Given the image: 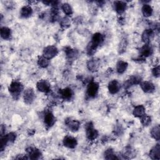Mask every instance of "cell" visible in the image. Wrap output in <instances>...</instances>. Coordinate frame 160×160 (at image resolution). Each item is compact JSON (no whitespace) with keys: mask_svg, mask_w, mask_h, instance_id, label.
I'll use <instances>...</instances> for the list:
<instances>
[{"mask_svg":"<svg viewBox=\"0 0 160 160\" xmlns=\"http://www.w3.org/2000/svg\"><path fill=\"white\" fill-rule=\"evenodd\" d=\"M104 41V37L103 35L99 32L95 33L91 39V41L88 44L87 46V53L89 55L93 54L96 50L97 49L98 47L100 46Z\"/></svg>","mask_w":160,"mask_h":160,"instance_id":"cell-1","label":"cell"},{"mask_svg":"<svg viewBox=\"0 0 160 160\" xmlns=\"http://www.w3.org/2000/svg\"><path fill=\"white\" fill-rule=\"evenodd\" d=\"M23 90L22 84L18 81H13L9 86V91L14 99H18Z\"/></svg>","mask_w":160,"mask_h":160,"instance_id":"cell-2","label":"cell"},{"mask_svg":"<svg viewBox=\"0 0 160 160\" xmlns=\"http://www.w3.org/2000/svg\"><path fill=\"white\" fill-rule=\"evenodd\" d=\"M16 138V134L14 132H9L6 135L1 136V151H2L6 146L9 142H13Z\"/></svg>","mask_w":160,"mask_h":160,"instance_id":"cell-3","label":"cell"},{"mask_svg":"<svg viewBox=\"0 0 160 160\" xmlns=\"http://www.w3.org/2000/svg\"><path fill=\"white\" fill-rule=\"evenodd\" d=\"M85 127L87 138L91 141L96 139L98 136V132L96 129L94 128L92 124L89 122L86 124Z\"/></svg>","mask_w":160,"mask_h":160,"instance_id":"cell-4","label":"cell"},{"mask_svg":"<svg viewBox=\"0 0 160 160\" xmlns=\"http://www.w3.org/2000/svg\"><path fill=\"white\" fill-rule=\"evenodd\" d=\"M58 53L57 48L54 46H48L46 47L42 52V56L48 59H51L55 57Z\"/></svg>","mask_w":160,"mask_h":160,"instance_id":"cell-5","label":"cell"},{"mask_svg":"<svg viewBox=\"0 0 160 160\" xmlns=\"http://www.w3.org/2000/svg\"><path fill=\"white\" fill-rule=\"evenodd\" d=\"M99 90V84L96 82H91L88 85L86 89V94L89 98H94L95 97Z\"/></svg>","mask_w":160,"mask_h":160,"instance_id":"cell-6","label":"cell"},{"mask_svg":"<svg viewBox=\"0 0 160 160\" xmlns=\"http://www.w3.org/2000/svg\"><path fill=\"white\" fill-rule=\"evenodd\" d=\"M26 152L28 153V156L29 159H39L41 158L42 154L41 151L36 148L29 147L26 149Z\"/></svg>","mask_w":160,"mask_h":160,"instance_id":"cell-7","label":"cell"},{"mask_svg":"<svg viewBox=\"0 0 160 160\" xmlns=\"http://www.w3.org/2000/svg\"><path fill=\"white\" fill-rule=\"evenodd\" d=\"M64 122L66 124V125L67 126V127L71 131L73 132L77 131L79 127H80V123L78 121L75 120V119H72L70 118H66L64 121Z\"/></svg>","mask_w":160,"mask_h":160,"instance_id":"cell-8","label":"cell"},{"mask_svg":"<svg viewBox=\"0 0 160 160\" xmlns=\"http://www.w3.org/2000/svg\"><path fill=\"white\" fill-rule=\"evenodd\" d=\"M62 143L65 147L69 149H73L76 148L78 144L76 139L71 136H66L63 139Z\"/></svg>","mask_w":160,"mask_h":160,"instance_id":"cell-9","label":"cell"},{"mask_svg":"<svg viewBox=\"0 0 160 160\" xmlns=\"http://www.w3.org/2000/svg\"><path fill=\"white\" fill-rule=\"evenodd\" d=\"M24 101L26 104H31L34 100L35 98V93L34 91L31 89H27L24 92Z\"/></svg>","mask_w":160,"mask_h":160,"instance_id":"cell-10","label":"cell"},{"mask_svg":"<svg viewBox=\"0 0 160 160\" xmlns=\"http://www.w3.org/2000/svg\"><path fill=\"white\" fill-rule=\"evenodd\" d=\"M100 66V61L98 58H92L87 62V67L91 71L95 72L98 70Z\"/></svg>","mask_w":160,"mask_h":160,"instance_id":"cell-11","label":"cell"},{"mask_svg":"<svg viewBox=\"0 0 160 160\" xmlns=\"http://www.w3.org/2000/svg\"><path fill=\"white\" fill-rule=\"evenodd\" d=\"M142 90L146 93H152L155 91V86L154 84L150 81H142L140 84Z\"/></svg>","mask_w":160,"mask_h":160,"instance_id":"cell-12","label":"cell"},{"mask_svg":"<svg viewBox=\"0 0 160 160\" xmlns=\"http://www.w3.org/2000/svg\"><path fill=\"white\" fill-rule=\"evenodd\" d=\"M120 88V84L117 80H112L108 84V90L111 94H115L118 93Z\"/></svg>","mask_w":160,"mask_h":160,"instance_id":"cell-13","label":"cell"},{"mask_svg":"<svg viewBox=\"0 0 160 160\" xmlns=\"http://www.w3.org/2000/svg\"><path fill=\"white\" fill-rule=\"evenodd\" d=\"M55 118L51 112H47L44 116V122L46 126L50 128L52 126L55 122Z\"/></svg>","mask_w":160,"mask_h":160,"instance_id":"cell-14","label":"cell"},{"mask_svg":"<svg viewBox=\"0 0 160 160\" xmlns=\"http://www.w3.org/2000/svg\"><path fill=\"white\" fill-rule=\"evenodd\" d=\"M37 89L42 92H48L50 91V84L45 80H41L38 82Z\"/></svg>","mask_w":160,"mask_h":160,"instance_id":"cell-15","label":"cell"},{"mask_svg":"<svg viewBox=\"0 0 160 160\" xmlns=\"http://www.w3.org/2000/svg\"><path fill=\"white\" fill-rule=\"evenodd\" d=\"M149 157L152 159H160V146L159 144H157L150 150L149 153Z\"/></svg>","mask_w":160,"mask_h":160,"instance_id":"cell-16","label":"cell"},{"mask_svg":"<svg viewBox=\"0 0 160 160\" xmlns=\"http://www.w3.org/2000/svg\"><path fill=\"white\" fill-rule=\"evenodd\" d=\"M154 31L151 29H148L144 30L142 34V40L145 44H149L151 39L153 37Z\"/></svg>","mask_w":160,"mask_h":160,"instance_id":"cell-17","label":"cell"},{"mask_svg":"<svg viewBox=\"0 0 160 160\" xmlns=\"http://www.w3.org/2000/svg\"><path fill=\"white\" fill-rule=\"evenodd\" d=\"M61 96L64 100H70L73 97V91L70 88H66L59 92Z\"/></svg>","mask_w":160,"mask_h":160,"instance_id":"cell-18","label":"cell"},{"mask_svg":"<svg viewBox=\"0 0 160 160\" xmlns=\"http://www.w3.org/2000/svg\"><path fill=\"white\" fill-rule=\"evenodd\" d=\"M153 52L152 48L149 44H145L139 50L141 56L144 57H148L152 54Z\"/></svg>","mask_w":160,"mask_h":160,"instance_id":"cell-19","label":"cell"},{"mask_svg":"<svg viewBox=\"0 0 160 160\" xmlns=\"http://www.w3.org/2000/svg\"><path fill=\"white\" fill-rule=\"evenodd\" d=\"M115 11L119 14L123 13L126 9V3L121 1H115L114 2Z\"/></svg>","mask_w":160,"mask_h":160,"instance_id":"cell-20","label":"cell"},{"mask_svg":"<svg viewBox=\"0 0 160 160\" xmlns=\"http://www.w3.org/2000/svg\"><path fill=\"white\" fill-rule=\"evenodd\" d=\"M141 82V78L137 76H133L129 78L124 84V88H128L129 87L134 85L139 84Z\"/></svg>","mask_w":160,"mask_h":160,"instance_id":"cell-21","label":"cell"},{"mask_svg":"<svg viewBox=\"0 0 160 160\" xmlns=\"http://www.w3.org/2000/svg\"><path fill=\"white\" fill-rule=\"evenodd\" d=\"M32 14V9L29 6H24L20 10V15L23 18H28Z\"/></svg>","mask_w":160,"mask_h":160,"instance_id":"cell-22","label":"cell"},{"mask_svg":"<svg viewBox=\"0 0 160 160\" xmlns=\"http://www.w3.org/2000/svg\"><path fill=\"white\" fill-rule=\"evenodd\" d=\"M133 115L136 118H141L145 114V108L142 105L136 106L133 109Z\"/></svg>","mask_w":160,"mask_h":160,"instance_id":"cell-23","label":"cell"},{"mask_svg":"<svg viewBox=\"0 0 160 160\" xmlns=\"http://www.w3.org/2000/svg\"><path fill=\"white\" fill-rule=\"evenodd\" d=\"M128 64L124 61H119L116 64V71L119 74L124 73L127 69Z\"/></svg>","mask_w":160,"mask_h":160,"instance_id":"cell-24","label":"cell"},{"mask_svg":"<svg viewBox=\"0 0 160 160\" xmlns=\"http://www.w3.org/2000/svg\"><path fill=\"white\" fill-rule=\"evenodd\" d=\"M1 36L5 40H8L11 37V31L7 27H2L1 28Z\"/></svg>","mask_w":160,"mask_h":160,"instance_id":"cell-25","label":"cell"},{"mask_svg":"<svg viewBox=\"0 0 160 160\" xmlns=\"http://www.w3.org/2000/svg\"><path fill=\"white\" fill-rule=\"evenodd\" d=\"M142 12L144 16L149 17L152 15L153 12V9L149 4H144L142 7Z\"/></svg>","mask_w":160,"mask_h":160,"instance_id":"cell-26","label":"cell"},{"mask_svg":"<svg viewBox=\"0 0 160 160\" xmlns=\"http://www.w3.org/2000/svg\"><path fill=\"white\" fill-rule=\"evenodd\" d=\"M159 131H160V128L159 125H156L154 126L151 130V135L152 138L156 141L159 140V138H160Z\"/></svg>","mask_w":160,"mask_h":160,"instance_id":"cell-27","label":"cell"},{"mask_svg":"<svg viewBox=\"0 0 160 160\" xmlns=\"http://www.w3.org/2000/svg\"><path fill=\"white\" fill-rule=\"evenodd\" d=\"M104 156V158L106 159H118V158L114 154L113 150L112 149H111V148H109V149H108L107 150L105 151Z\"/></svg>","mask_w":160,"mask_h":160,"instance_id":"cell-28","label":"cell"},{"mask_svg":"<svg viewBox=\"0 0 160 160\" xmlns=\"http://www.w3.org/2000/svg\"><path fill=\"white\" fill-rule=\"evenodd\" d=\"M49 64V59H46V58H44L43 56H40L38 58V64L41 67V68H46L48 66Z\"/></svg>","mask_w":160,"mask_h":160,"instance_id":"cell-29","label":"cell"},{"mask_svg":"<svg viewBox=\"0 0 160 160\" xmlns=\"http://www.w3.org/2000/svg\"><path fill=\"white\" fill-rule=\"evenodd\" d=\"M61 9L64 13L67 16H71L72 14V9L68 3H64L61 5Z\"/></svg>","mask_w":160,"mask_h":160,"instance_id":"cell-30","label":"cell"},{"mask_svg":"<svg viewBox=\"0 0 160 160\" xmlns=\"http://www.w3.org/2000/svg\"><path fill=\"white\" fill-rule=\"evenodd\" d=\"M65 52H66V56L67 58L69 59H73L75 58L76 55L77 54L76 53V51L74 49H72L71 48H66L64 50Z\"/></svg>","mask_w":160,"mask_h":160,"instance_id":"cell-31","label":"cell"},{"mask_svg":"<svg viewBox=\"0 0 160 160\" xmlns=\"http://www.w3.org/2000/svg\"><path fill=\"white\" fill-rule=\"evenodd\" d=\"M140 119H141V122L142 124L144 126H148L151 122V117L146 114H144L142 116H141L140 118Z\"/></svg>","mask_w":160,"mask_h":160,"instance_id":"cell-32","label":"cell"},{"mask_svg":"<svg viewBox=\"0 0 160 160\" xmlns=\"http://www.w3.org/2000/svg\"><path fill=\"white\" fill-rule=\"evenodd\" d=\"M70 24H71V21H70V19L67 18V17H64L61 20V22H60V25L61 26L64 28V29H66L67 28H68L69 26H70Z\"/></svg>","mask_w":160,"mask_h":160,"instance_id":"cell-33","label":"cell"},{"mask_svg":"<svg viewBox=\"0 0 160 160\" xmlns=\"http://www.w3.org/2000/svg\"><path fill=\"white\" fill-rule=\"evenodd\" d=\"M152 73L154 77L158 78L159 76V74H160L159 66H157L155 68H154L152 70Z\"/></svg>","mask_w":160,"mask_h":160,"instance_id":"cell-34","label":"cell"},{"mask_svg":"<svg viewBox=\"0 0 160 160\" xmlns=\"http://www.w3.org/2000/svg\"><path fill=\"white\" fill-rule=\"evenodd\" d=\"M119 49H121V50H119L120 51H121V49H122V51H124L126 49V39H122V41L121 42L120 44H119Z\"/></svg>","mask_w":160,"mask_h":160,"instance_id":"cell-35","label":"cell"}]
</instances>
